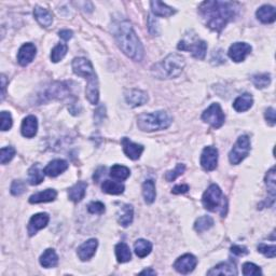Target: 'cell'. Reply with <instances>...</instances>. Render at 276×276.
I'll list each match as a JSON object with an SVG mask.
<instances>
[{
    "mask_svg": "<svg viewBox=\"0 0 276 276\" xmlns=\"http://www.w3.org/2000/svg\"><path fill=\"white\" fill-rule=\"evenodd\" d=\"M241 9L238 2L230 1H204L200 4L199 13L205 25L220 33L229 22L238 17Z\"/></svg>",
    "mask_w": 276,
    "mask_h": 276,
    "instance_id": "obj_1",
    "label": "cell"
},
{
    "mask_svg": "<svg viewBox=\"0 0 276 276\" xmlns=\"http://www.w3.org/2000/svg\"><path fill=\"white\" fill-rule=\"evenodd\" d=\"M115 38L121 51L135 62H140L145 55L144 47L130 22L122 21L116 25Z\"/></svg>",
    "mask_w": 276,
    "mask_h": 276,
    "instance_id": "obj_2",
    "label": "cell"
},
{
    "mask_svg": "<svg viewBox=\"0 0 276 276\" xmlns=\"http://www.w3.org/2000/svg\"><path fill=\"white\" fill-rule=\"evenodd\" d=\"M185 58L177 53L167 55L161 63L152 67V73L159 79H172L181 75L185 67Z\"/></svg>",
    "mask_w": 276,
    "mask_h": 276,
    "instance_id": "obj_3",
    "label": "cell"
},
{
    "mask_svg": "<svg viewBox=\"0 0 276 276\" xmlns=\"http://www.w3.org/2000/svg\"><path fill=\"white\" fill-rule=\"evenodd\" d=\"M172 122V118L166 111L160 110L151 113H142L137 119V125L144 132L165 130Z\"/></svg>",
    "mask_w": 276,
    "mask_h": 276,
    "instance_id": "obj_4",
    "label": "cell"
},
{
    "mask_svg": "<svg viewBox=\"0 0 276 276\" xmlns=\"http://www.w3.org/2000/svg\"><path fill=\"white\" fill-rule=\"evenodd\" d=\"M202 203L207 210L210 211H219L221 217L226 215L228 209V202L225 196L223 194V191L219 188L218 185H210L208 187L202 198Z\"/></svg>",
    "mask_w": 276,
    "mask_h": 276,
    "instance_id": "obj_5",
    "label": "cell"
},
{
    "mask_svg": "<svg viewBox=\"0 0 276 276\" xmlns=\"http://www.w3.org/2000/svg\"><path fill=\"white\" fill-rule=\"evenodd\" d=\"M71 88L67 82H55L47 86L43 90L38 93L37 103H46L51 100H64L70 95Z\"/></svg>",
    "mask_w": 276,
    "mask_h": 276,
    "instance_id": "obj_6",
    "label": "cell"
},
{
    "mask_svg": "<svg viewBox=\"0 0 276 276\" xmlns=\"http://www.w3.org/2000/svg\"><path fill=\"white\" fill-rule=\"evenodd\" d=\"M177 48L181 51L191 52L192 55L198 58V60H204L207 51V43L204 40H201V39L193 36L190 38V40L186 38L184 40L179 41Z\"/></svg>",
    "mask_w": 276,
    "mask_h": 276,
    "instance_id": "obj_7",
    "label": "cell"
},
{
    "mask_svg": "<svg viewBox=\"0 0 276 276\" xmlns=\"http://www.w3.org/2000/svg\"><path fill=\"white\" fill-rule=\"evenodd\" d=\"M250 151V139L248 136L242 135L238 138L232 150L229 154V160L231 164L238 165L248 155Z\"/></svg>",
    "mask_w": 276,
    "mask_h": 276,
    "instance_id": "obj_8",
    "label": "cell"
},
{
    "mask_svg": "<svg viewBox=\"0 0 276 276\" xmlns=\"http://www.w3.org/2000/svg\"><path fill=\"white\" fill-rule=\"evenodd\" d=\"M202 120L205 123H208L214 129H219V127L224 125L225 121V116L219 104L214 103L203 112Z\"/></svg>",
    "mask_w": 276,
    "mask_h": 276,
    "instance_id": "obj_9",
    "label": "cell"
},
{
    "mask_svg": "<svg viewBox=\"0 0 276 276\" xmlns=\"http://www.w3.org/2000/svg\"><path fill=\"white\" fill-rule=\"evenodd\" d=\"M72 70L73 72L78 75L79 77L83 78H90L92 76L95 75L94 68H93L92 63L86 60L85 57H76L75 60L72 61Z\"/></svg>",
    "mask_w": 276,
    "mask_h": 276,
    "instance_id": "obj_10",
    "label": "cell"
},
{
    "mask_svg": "<svg viewBox=\"0 0 276 276\" xmlns=\"http://www.w3.org/2000/svg\"><path fill=\"white\" fill-rule=\"evenodd\" d=\"M218 163V150L215 147H205L201 155V165L205 171L211 172L217 167Z\"/></svg>",
    "mask_w": 276,
    "mask_h": 276,
    "instance_id": "obj_11",
    "label": "cell"
},
{
    "mask_svg": "<svg viewBox=\"0 0 276 276\" xmlns=\"http://www.w3.org/2000/svg\"><path fill=\"white\" fill-rule=\"evenodd\" d=\"M198 264V259L193 255L186 254L175 261L174 268L180 274H189Z\"/></svg>",
    "mask_w": 276,
    "mask_h": 276,
    "instance_id": "obj_12",
    "label": "cell"
},
{
    "mask_svg": "<svg viewBox=\"0 0 276 276\" xmlns=\"http://www.w3.org/2000/svg\"><path fill=\"white\" fill-rule=\"evenodd\" d=\"M251 52L250 44L246 42H235L230 47L228 55L231 60L235 63H240L245 61V58L249 55Z\"/></svg>",
    "mask_w": 276,
    "mask_h": 276,
    "instance_id": "obj_13",
    "label": "cell"
},
{
    "mask_svg": "<svg viewBox=\"0 0 276 276\" xmlns=\"http://www.w3.org/2000/svg\"><path fill=\"white\" fill-rule=\"evenodd\" d=\"M125 101L131 107L142 106L149 100L148 94L145 91L138 90V88H131L125 92Z\"/></svg>",
    "mask_w": 276,
    "mask_h": 276,
    "instance_id": "obj_14",
    "label": "cell"
},
{
    "mask_svg": "<svg viewBox=\"0 0 276 276\" xmlns=\"http://www.w3.org/2000/svg\"><path fill=\"white\" fill-rule=\"evenodd\" d=\"M50 220V217L47 213H40L34 215L28 223V234L29 236H34L39 230L46 228Z\"/></svg>",
    "mask_w": 276,
    "mask_h": 276,
    "instance_id": "obj_15",
    "label": "cell"
},
{
    "mask_svg": "<svg viewBox=\"0 0 276 276\" xmlns=\"http://www.w3.org/2000/svg\"><path fill=\"white\" fill-rule=\"evenodd\" d=\"M37 49L34 47V44L28 42L23 44L21 49L18 50L17 53V62L21 66H27L28 64H31L34 56H36Z\"/></svg>",
    "mask_w": 276,
    "mask_h": 276,
    "instance_id": "obj_16",
    "label": "cell"
},
{
    "mask_svg": "<svg viewBox=\"0 0 276 276\" xmlns=\"http://www.w3.org/2000/svg\"><path fill=\"white\" fill-rule=\"evenodd\" d=\"M97 246H98V242L95 239H91L85 242V243L78 247L77 250L78 257L80 258L81 261H88L90 259H92L93 256H94L96 253Z\"/></svg>",
    "mask_w": 276,
    "mask_h": 276,
    "instance_id": "obj_17",
    "label": "cell"
},
{
    "mask_svg": "<svg viewBox=\"0 0 276 276\" xmlns=\"http://www.w3.org/2000/svg\"><path fill=\"white\" fill-rule=\"evenodd\" d=\"M121 144L123 146V151L126 155L127 157L131 160H138L140 157L142 151H144V146L135 144L132 140H130L127 137H123L121 140Z\"/></svg>",
    "mask_w": 276,
    "mask_h": 276,
    "instance_id": "obj_18",
    "label": "cell"
},
{
    "mask_svg": "<svg viewBox=\"0 0 276 276\" xmlns=\"http://www.w3.org/2000/svg\"><path fill=\"white\" fill-rule=\"evenodd\" d=\"M86 96L92 105H96L98 100H100V88H98V80L96 73L94 76L87 78Z\"/></svg>",
    "mask_w": 276,
    "mask_h": 276,
    "instance_id": "obj_19",
    "label": "cell"
},
{
    "mask_svg": "<svg viewBox=\"0 0 276 276\" xmlns=\"http://www.w3.org/2000/svg\"><path fill=\"white\" fill-rule=\"evenodd\" d=\"M38 131V121L34 116H28L22 122L21 132L22 135L26 138H33L36 136Z\"/></svg>",
    "mask_w": 276,
    "mask_h": 276,
    "instance_id": "obj_20",
    "label": "cell"
},
{
    "mask_svg": "<svg viewBox=\"0 0 276 276\" xmlns=\"http://www.w3.org/2000/svg\"><path fill=\"white\" fill-rule=\"evenodd\" d=\"M68 169V163L65 160L56 159L51 161L46 169H44V174L49 177H56L61 175L62 172H65Z\"/></svg>",
    "mask_w": 276,
    "mask_h": 276,
    "instance_id": "obj_21",
    "label": "cell"
},
{
    "mask_svg": "<svg viewBox=\"0 0 276 276\" xmlns=\"http://www.w3.org/2000/svg\"><path fill=\"white\" fill-rule=\"evenodd\" d=\"M256 16H257V18L261 23L271 24V23L275 22V19H276L275 8L270 6V4H264V6L260 7L257 10Z\"/></svg>",
    "mask_w": 276,
    "mask_h": 276,
    "instance_id": "obj_22",
    "label": "cell"
},
{
    "mask_svg": "<svg viewBox=\"0 0 276 276\" xmlns=\"http://www.w3.org/2000/svg\"><path fill=\"white\" fill-rule=\"evenodd\" d=\"M118 223L122 226H129L133 223L134 218V208L130 204L123 205L117 214Z\"/></svg>",
    "mask_w": 276,
    "mask_h": 276,
    "instance_id": "obj_23",
    "label": "cell"
},
{
    "mask_svg": "<svg viewBox=\"0 0 276 276\" xmlns=\"http://www.w3.org/2000/svg\"><path fill=\"white\" fill-rule=\"evenodd\" d=\"M86 188H87L86 182H85V181L77 182V184L73 185L68 191L69 200L75 202V203H78V202L82 201L86 196Z\"/></svg>",
    "mask_w": 276,
    "mask_h": 276,
    "instance_id": "obj_24",
    "label": "cell"
},
{
    "mask_svg": "<svg viewBox=\"0 0 276 276\" xmlns=\"http://www.w3.org/2000/svg\"><path fill=\"white\" fill-rule=\"evenodd\" d=\"M57 192L54 189H47L38 193L33 194L29 198V203L38 204V203H48V202H53L56 199Z\"/></svg>",
    "mask_w": 276,
    "mask_h": 276,
    "instance_id": "obj_25",
    "label": "cell"
},
{
    "mask_svg": "<svg viewBox=\"0 0 276 276\" xmlns=\"http://www.w3.org/2000/svg\"><path fill=\"white\" fill-rule=\"evenodd\" d=\"M34 18L37 19V22L40 24L42 27L47 28L52 25L53 14L52 12L49 11L48 9H44L41 7H36L34 10Z\"/></svg>",
    "mask_w": 276,
    "mask_h": 276,
    "instance_id": "obj_26",
    "label": "cell"
},
{
    "mask_svg": "<svg viewBox=\"0 0 276 276\" xmlns=\"http://www.w3.org/2000/svg\"><path fill=\"white\" fill-rule=\"evenodd\" d=\"M207 275H238V270L235 265L229 261V262H221L216 265L207 272Z\"/></svg>",
    "mask_w": 276,
    "mask_h": 276,
    "instance_id": "obj_27",
    "label": "cell"
},
{
    "mask_svg": "<svg viewBox=\"0 0 276 276\" xmlns=\"http://www.w3.org/2000/svg\"><path fill=\"white\" fill-rule=\"evenodd\" d=\"M150 6H151L152 13H154L155 17H172V14L176 13L174 9L169 7L164 2L157 1V0H155V1H151Z\"/></svg>",
    "mask_w": 276,
    "mask_h": 276,
    "instance_id": "obj_28",
    "label": "cell"
},
{
    "mask_svg": "<svg viewBox=\"0 0 276 276\" xmlns=\"http://www.w3.org/2000/svg\"><path fill=\"white\" fill-rule=\"evenodd\" d=\"M44 170L41 169L39 163L34 164L28 171V182L32 186H37L41 184L44 179Z\"/></svg>",
    "mask_w": 276,
    "mask_h": 276,
    "instance_id": "obj_29",
    "label": "cell"
},
{
    "mask_svg": "<svg viewBox=\"0 0 276 276\" xmlns=\"http://www.w3.org/2000/svg\"><path fill=\"white\" fill-rule=\"evenodd\" d=\"M254 104L253 96L248 93H245V94L239 96L233 103V108L238 112H244L250 109L251 106Z\"/></svg>",
    "mask_w": 276,
    "mask_h": 276,
    "instance_id": "obj_30",
    "label": "cell"
},
{
    "mask_svg": "<svg viewBox=\"0 0 276 276\" xmlns=\"http://www.w3.org/2000/svg\"><path fill=\"white\" fill-rule=\"evenodd\" d=\"M57 263H58V256L54 249L49 248L41 255L40 264L43 268L50 269L55 267Z\"/></svg>",
    "mask_w": 276,
    "mask_h": 276,
    "instance_id": "obj_31",
    "label": "cell"
},
{
    "mask_svg": "<svg viewBox=\"0 0 276 276\" xmlns=\"http://www.w3.org/2000/svg\"><path fill=\"white\" fill-rule=\"evenodd\" d=\"M142 195H144V199L147 204L154 203L156 196L155 185L154 180H146L144 184H142Z\"/></svg>",
    "mask_w": 276,
    "mask_h": 276,
    "instance_id": "obj_32",
    "label": "cell"
},
{
    "mask_svg": "<svg viewBox=\"0 0 276 276\" xmlns=\"http://www.w3.org/2000/svg\"><path fill=\"white\" fill-rule=\"evenodd\" d=\"M102 189L104 192L108 194L119 195L124 192V186L121 182L118 181H111V180H105L102 185Z\"/></svg>",
    "mask_w": 276,
    "mask_h": 276,
    "instance_id": "obj_33",
    "label": "cell"
},
{
    "mask_svg": "<svg viewBox=\"0 0 276 276\" xmlns=\"http://www.w3.org/2000/svg\"><path fill=\"white\" fill-rule=\"evenodd\" d=\"M134 250L135 254L139 258H145L151 253L152 250V244L147 240H137L134 244Z\"/></svg>",
    "mask_w": 276,
    "mask_h": 276,
    "instance_id": "obj_34",
    "label": "cell"
},
{
    "mask_svg": "<svg viewBox=\"0 0 276 276\" xmlns=\"http://www.w3.org/2000/svg\"><path fill=\"white\" fill-rule=\"evenodd\" d=\"M116 256L117 259L120 263H125L129 262L132 259V254L130 247L125 243H119L116 246Z\"/></svg>",
    "mask_w": 276,
    "mask_h": 276,
    "instance_id": "obj_35",
    "label": "cell"
},
{
    "mask_svg": "<svg viewBox=\"0 0 276 276\" xmlns=\"http://www.w3.org/2000/svg\"><path fill=\"white\" fill-rule=\"evenodd\" d=\"M130 175H131V171L130 169H127L126 166L116 164L110 169V176L113 179H117L120 181L125 180L129 178Z\"/></svg>",
    "mask_w": 276,
    "mask_h": 276,
    "instance_id": "obj_36",
    "label": "cell"
},
{
    "mask_svg": "<svg viewBox=\"0 0 276 276\" xmlns=\"http://www.w3.org/2000/svg\"><path fill=\"white\" fill-rule=\"evenodd\" d=\"M214 225V219L209 216H203L196 219L194 224V229L196 232L202 233L204 231L209 230Z\"/></svg>",
    "mask_w": 276,
    "mask_h": 276,
    "instance_id": "obj_37",
    "label": "cell"
},
{
    "mask_svg": "<svg viewBox=\"0 0 276 276\" xmlns=\"http://www.w3.org/2000/svg\"><path fill=\"white\" fill-rule=\"evenodd\" d=\"M67 51H68V47L66 43L57 44L51 52V61L53 63H58L60 61H62L63 58L66 56Z\"/></svg>",
    "mask_w": 276,
    "mask_h": 276,
    "instance_id": "obj_38",
    "label": "cell"
},
{
    "mask_svg": "<svg viewBox=\"0 0 276 276\" xmlns=\"http://www.w3.org/2000/svg\"><path fill=\"white\" fill-rule=\"evenodd\" d=\"M275 167H272L269 172L268 174L265 175V185L268 187V191L271 195V199H275V190H276V186H275Z\"/></svg>",
    "mask_w": 276,
    "mask_h": 276,
    "instance_id": "obj_39",
    "label": "cell"
},
{
    "mask_svg": "<svg viewBox=\"0 0 276 276\" xmlns=\"http://www.w3.org/2000/svg\"><path fill=\"white\" fill-rule=\"evenodd\" d=\"M254 86L257 88H264L271 85V76L269 73H261V75H255L251 78Z\"/></svg>",
    "mask_w": 276,
    "mask_h": 276,
    "instance_id": "obj_40",
    "label": "cell"
},
{
    "mask_svg": "<svg viewBox=\"0 0 276 276\" xmlns=\"http://www.w3.org/2000/svg\"><path fill=\"white\" fill-rule=\"evenodd\" d=\"M14 155H16V149L13 147H3L0 151V162L1 164H7L13 159Z\"/></svg>",
    "mask_w": 276,
    "mask_h": 276,
    "instance_id": "obj_41",
    "label": "cell"
},
{
    "mask_svg": "<svg viewBox=\"0 0 276 276\" xmlns=\"http://www.w3.org/2000/svg\"><path fill=\"white\" fill-rule=\"evenodd\" d=\"M186 171V165L185 164H177V166L175 167V170H172V171H170V172H167L166 174H165V179L169 181V182H172V181H174L176 180L177 178H178L179 176H181L182 174H184Z\"/></svg>",
    "mask_w": 276,
    "mask_h": 276,
    "instance_id": "obj_42",
    "label": "cell"
},
{
    "mask_svg": "<svg viewBox=\"0 0 276 276\" xmlns=\"http://www.w3.org/2000/svg\"><path fill=\"white\" fill-rule=\"evenodd\" d=\"M243 274L245 276H258L262 275V271L257 265L250 262H246L243 265Z\"/></svg>",
    "mask_w": 276,
    "mask_h": 276,
    "instance_id": "obj_43",
    "label": "cell"
},
{
    "mask_svg": "<svg viewBox=\"0 0 276 276\" xmlns=\"http://www.w3.org/2000/svg\"><path fill=\"white\" fill-rule=\"evenodd\" d=\"M0 120H1V126H0V129H1L2 132H6L11 129L13 124L11 113L8 111H2L0 113Z\"/></svg>",
    "mask_w": 276,
    "mask_h": 276,
    "instance_id": "obj_44",
    "label": "cell"
},
{
    "mask_svg": "<svg viewBox=\"0 0 276 276\" xmlns=\"http://www.w3.org/2000/svg\"><path fill=\"white\" fill-rule=\"evenodd\" d=\"M26 190L25 182L22 180H14L11 185V193L14 196H18L23 194Z\"/></svg>",
    "mask_w": 276,
    "mask_h": 276,
    "instance_id": "obj_45",
    "label": "cell"
},
{
    "mask_svg": "<svg viewBox=\"0 0 276 276\" xmlns=\"http://www.w3.org/2000/svg\"><path fill=\"white\" fill-rule=\"evenodd\" d=\"M258 251L262 255H264L265 257L268 258H274L275 253H276V247L275 245H265V244H260L258 246Z\"/></svg>",
    "mask_w": 276,
    "mask_h": 276,
    "instance_id": "obj_46",
    "label": "cell"
},
{
    "mask_svg": "<svg viewBox=\"0 0 276 276\" xmlns=\"http://www.w3.org/2000/svg\"><path fill=\"white\" fill-rule=\"evenodd\" d=\"M105 205H104L102 202H92V203L88 204L87 210L88 213L95 214V215H102L105 213Z\"/></svg>",
    "mask_w": 276,
    "mask_h": 276,
    "instance_id": "obj_47",
    "label": "cell"
},
{
    "mask_svg": "<svg viewBox=\"0 0 276 276\" xmlns=\"http://www.w3.org/2000/svg\"><path fill=\"white\" fill-rule=\"evenodd\" d=\"M148 29H149V33L152 36H159L160 34L159 23L152 16L148 17Z\"/></svg>",
    "mask_w": 276,
    "mask_h": 276,
    "instance_id": "obj_48",
    "label": "cell"
},
{
    "mask_svg": "<svg viewBox=\"0 0 276 276\" xmlns=\"http://www.w3.org/2000/svg\"><path fill=\"white\" fill-rule=\"evenodd\" d=\"M265 120L269 123L271 126H274L275 123H276V119H275V109L272 107L268 108L267 110H265Z\"/></svg>",
    "mask_w": 276,
    "mask_h": 276,
    "instance_id": "obj_49",
    "label": "cell"
},
{
    "mask_svg": "<svg viewBox=\"0 0 276 276\" xmlns=\"http://www.w3.org/2000/svg\"><path fill=\"white\" fill-rule=\"evenodd\" d=\"M231 253L236 256H244L248 254V250L244 246H240V245H233L231 247Z\"/></svg>",
    "mask_w": 276,
    "mask_h": 276,
    "instance_id": "obj_50",
    "label": "cell"
},
{
    "mask_svg": "<svg viewBox=\"0 0 276 276\" xmlns=\"http://www.w3.org/2000/svg\"><path fill=\"white\" fill-rule=\"evenodd\" d=\"M189 191V186L188 185H178L172 188V194H184L186 192Z\"/></svg>",
    "mask_w": 276,
    "mask_h": 276,
    "instance_id": "obj_51",
    "label": "cell"
},
{
    "mask_svg": "<svg viewBox=\"0 0 276 276\" xmlns=\"http://www.w3.org/2000/svg\"><path fill=\"white\" fill-rule=\"evenodd\" d=\"M72 34L73 33L71 31H69V29H64V31H61L60 33H58V36H60L63 40H65V41H68L69 39H71Z\"/></svg>",
    "mask_w": 276,
    "mask_h": 276,
    "instance_id": "obj_52",
    "label": "cell"
},
{
    "mask_svg": "<svg viewBox=\"0 0 276 276\" xmlns=\"http://www.w3.org/2000/svg\"><path fill=\"white\" fill-rule=\"evenodd\" d=\"M6 87H7L6 76L1 75V102L4 100V96H6Z\"/></svg>",
    "mask_w": 276,
    "mask_h": 276,
    "instance_id": "obj_53",
    "label": "cell"
},
{
    "mask_svg": "<svg viewBox=\"0 0 276 276\" xmlns=\"http://www.w3.org/2000/svg\"><path fill=\"white\" fill-rule=\"evenodd\" d=\"M105 171V167H101V169H98L97 171H96V172L94 174V176H93V178H94V180L95 181H98L100 180V177L103 175V172H104Z\"/></svg>",
    "mask_w": 276,
    "mask_h": 276,
    "instance_id": "obj_54",
    "label": "cell"
},
{
    "mask_svg": "<svg viewBox=\"0 0 276 276\" xmlns=\"http://www.w3.org/2000/svg\"><path fill=\"white\" fill-rule=\"evenodd\" d=\"M139 274L140 275H155L156 272H155V270H152V269H146L144 271H141Z\"/></svg>",
    "mask_w": 276,
    "mask_h": 276,
    "instance_id": "obj_55",
    "label": "cell"
}]
</instances>
